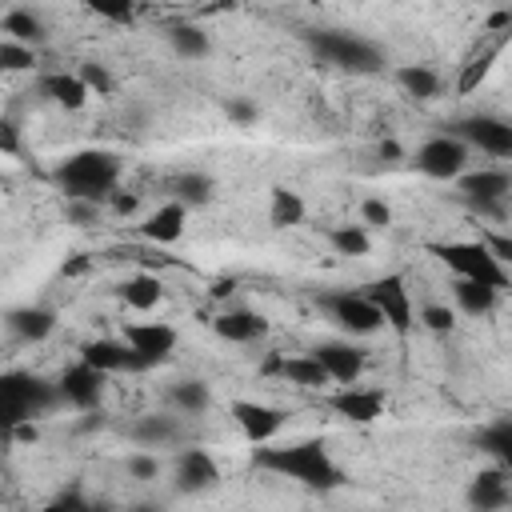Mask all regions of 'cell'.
Here are the masks:
<instances>
[{
	"label": "cell",
	"mask_w": 512,
	"mask_h": 512,
	"mask_svg": "<svg viewBox=\"0 0 512 512\" xmlns=\"http://www.w3.org/2000/svg\"><path fill=\"white\" fill-rule=\"evenodd\" d=\"M252 460H256V468L288 476V480H296L312 492H332V488L344 484V472L328 456L324 440H296V444H284V448H256Z\"/></svg>",
	"instance_id": "1"
},
{
	"label": "cell",
	"mask_w": 512,
	"mask_h": 512,
	"mask_svg": "<svg viewBox=\"0 0 512 512\" xmlns=\"http://www.w3.org/2000/svg\"><path fill=\"white\" fill-rule=\"evenodd\" d=\"M56 188L68 196V200H92L100 204L104 196H116V184H120V156L108 152V148H84V152H72L56 172H52Z\"/></svg>",
	"instance_id": "2"
},
{
	"label": "cell",
	"mask_w": 512,
	"mask_h": 512,
	"mask_svg": "<svg viewBox=\"0 0 512 512\" xmlns=\"http://www.w3.org/2000/svg\"><path fill=\"white\" fill-rule=\"evenodd\" d=\"M56 404H64L60 384H48L32 372H4L0 376V416H4L8 432L20 424H32L36 416L52 412Z\"/></svg>",
	"instance_id": "3"
},
{
	"label": "cell",
	"mask_w": 512,
	"mask_h": 512,
	"mask_svg": "<svg viewBox=\"0 0 512 512\" xmlns=\"http://www.w3.org/2000/svg\"><path fill=\"white\" fill-rule=\"evenodd\" d=\"M312 56L328 68H340V72H356V76H372L384 68V52L356 36V32H344V28H320V32H308L304 36Z\"/></svg>",
	"instance_id": "4"
},
{
	"label": "cell",
	"mask_w": 512,
	"mask_h": 512,
	"mask_svg": "<svg viewBox=\"0 0 512 512\" xmlns=\"http://www.w3.org/2000/svg\"><path fill=\"white\" fill-rule=\"evenodd\" d=\"M428 252L448 268L456 272V280H476V284H488V288H508V268L488 252L484 240H448V244H428Z\"/></svg>",
	"instance_id": "5"
},
{
	"label": "cell",
	"mask_w": 512,
	"mask_h": 512,
	"mask_svg": "<svg viewBox=\"0 0 512 512\" xmlns=\"http://www.w3.org/2000/svg\"><path fill=\"white\" fill-rule=\"evenodd\" d=\"M452 136L464 140L468 148H480V152L496 156V160H512V120L476 112V116L456 120V124H452Z\"/></svg>",
	"instance_id": "6"
},
{
	"label": "cell",
	"mask_w": 512,
	"mask_h": 512,
	"mask_svg": "<svg viewBox=\"0 0 512 512\" xmlns=\"http://www.w3.org/2000/svg\"><path fill=\"white\" fill-rule=\"evenodd\" d=\"M416 168L432 180H460L464 168H468V144L456 140L452 132H440V136H428L420 148H416Z\"/></svg>",
	"instance_id": "7"
},
{
	"label": "cell",
	"mask_w": 512,
	"mask_h": 512,
	"mask_svg": "<svg viewBox=\"0 0 512 512\" xmlns=\"http://www.w3.org/2000/svg\"><path fill=\"white\" fill-rule=\"evenodd\" d=\"M176 328L164 324V320H136V324H124V344L136 352V364L140 372L164 364L172 352H176Z\"/></svg>",
	"instance_id": "8"
},
{
	"label": "cell",
	"mask_w": 512,
	"mask_h": 512,
	"mask_svg": "<svg viewBox=\"0 0 512 512\" xmlns=\"http://www.w3.org/2000/svg\"><path fill=\"white\" fill-rule=\"evenodd\" d=\"M364 296L380 308L384 324L396 332V336H408L412 332V296H408V284L400 272H388L372 284H364Z\"/></svg>",
	"instance_id": "9"
},
{
	"label": "cell",
	"mask_w": 512,
	"mask_h": 512,
	"mask_svg": "<svg viewBox=\"0 0 512 512\" xmlns=\"http://www.w3.org/2000/svg\"><path fill=\"white\" fill-rule=\"evenodd\" d=\"M324 308H328L332 320H336L344 332H352V336H372V332L388 328L384 316H380V308L364 296V288H360V292H352V288L332 292V296H324Z\"/></svg>",
	"instance_id": "10"
},
{
	"label": "cell",
	"mask_w": 512,
	"mask_h": 512,
	"mask_svg": "<svg viewBox=\"0 0 512 512\" xmlns=\"http://www.w3.org/2000/svg\"><path fill=\"white\" fill-rule=\"evenodd\" d=\"M232 420L240 424L244 440L248 444H272L280 436V428L288 424V416L272 404H260V400H236L232 404Z\"/></svg>",
	"instance_id": "11"
},
{
	"label": "cell",
	"mask_w": 512,
	"mask_h": 512,
	"mask_svg": "<svg viewBox=\"0 0 512 512\" xmlns=\"http://www.w3.org/2000/svg\"><path fill=\"white\" fill-rule=\"evenodd\" d=\"M104 380H108V376H104L100 368H92V364L76 360L72 368H64V376H60L56 384H60L64 404H72V408H80V412H92V408H100Z\"/></svg>",
	"instance_id": "12"
},
{
	"label": "cell",
	"mask_w": 512,
	"mask_h": 512,
	"mask_svg": "<svg viewBox=\"0 0 512 512\" xmlns=\"http://www.w3.org/2000/svg\"><path fill=\"white\" fill-rule=\"evenodd\" d=\"M216 484H220V464L208 448H184L176 456V492L196 496V492H208Z\"/></svg>",
	"instance_id": "13"
},
{
	"label": "cell",
	"mask_w": 512,
	"mask_h": 512,
	"mask_svg": "<svg viewBox=\"0 0 512 512\" xmlns=\"http://www.w3.org/2000/svg\"><path fill=\"white\" fill-rule=\"evenodd\" d=\"M312 356L328 368L332 384H340V388H352L364 376V348H356L348 340H324L312 348Z\"/></svg>",
	"instance_id": "14"
},
{
	"label": "cell",
	"mask_w": 512,
	"mask_h": 512,
	"mask_svg": "<svg viewBox=\"0 0 512 512\" xmlns=\"http://www.w3.org/2000/svg\"><path fill=\"white\" fill-rule=\"evenodd\" d=\"M260 372L264 376H280V380H288V384H296V388H328L332 384V376H328V368L308 352V356H268L264 364H260Z\"/></svg>",
	"instance_id": "15"
},
{
	"label": "cell",
	"mask_w": 512,
	"mask_h": 512,
	"mask_svg": "<svg viewBox=\"0 0 512 512\" xmlns=\"http://www.w3.org/2000/svg\"><path fill=\"white\" fill-rule=\"evenodd\" d=\"M328 408L336 412V416H344V420H352V424H376L380 416H384V396L376 392V388H340V392H332L328 396Z\"/></svg>",
	"instance_id": "16"
},
{
	"label": "cell",
	"mask_w": 512,
	"mask_h": 512,
	"mask_svg": "<svg viewBox=\"0 0 512 512\" xmlns=\"http://www.w3.org/2000/svg\"><path fill=\"white\" fill-rule=\"evenodd\" d=\"M508 192H512V176L500 168H480V172L460 176V200L464 204H504Z\"/></svg>",
	"instance_id": "17"
},
{
	"label": "cell",
	"mask_w": 512,
	"mask_h": 512,
	"mask_svg": "<svg viewBox=\"0 0 512 512\" xmlns=\"http://www.w3.org/2000/svg\"><path fill=\"white\" fill-rule=\"evenodd\" d=\"M80 360L92 364V368H100L104 376H108V372H140L136 352H132L124 340H104V336H96V340L80 344Z\"/></svg>",
	"instance_id": "18"
},
{
	"label": "cell",
	"mask_w": 512,
	"mask_h": 512,
	"mask_svg": "<svg viewBox=\"0 0 512 512\" xmlns=\"http://www.w3.org/2000/svg\"><path fill=\"white\" fill-rule=\"evenodd\" d=\"M508 504V472L504 468H484L468 484V508L472 512H500Z\"/></svg>",
	"instance_id": "19"
},
{
	"label": "cell",
	"mask_w": 512,
	"mask_h": 512,
	"mask_svg": "<svg viewBox=\"0 0 512 512\" xmlns=\"http://www.w3.org/2000/svg\"><path fill=\"white\" fill-rule=\"evenodd\" d=\"M212 328H216L220 340L252 344V340H260V336L268 332V320H264L260 312H252V308H228V312H220V316L212 320Z\"/></svg>",
	"instance_id": "20"
},
{
	"label": "cell",
	"mask_w": 512,
	"mask_h": 512,
	"mask_svg": "<svg viewBox=\"0 0 512 512\" xmlns=\"http://www.w3.org/2000/svg\"><path fill=\"white\" fill-rule=\"evenodd\" d=\"M8 332L16 340H28V344H40L56 332V312L52 308H40V304H24V308H12L8 312Z\"/></svg>",
	"instance_id": "21"
},
{
	"label": "cell",
	"mask_w": 512,
	"mask_h": 512,
	"mask_svg": "<svg viewBox=\"0 0 512 512\" xmlns=\"http://www.w3.org/2000/svg\"><path fill=\"white\" fill-rule=\"evenodd\" d=\"M184 224H188V208H184L180 200H168V204H160V208L140 224V232H144V240H152V244H176V240L184 236Z\"/></svg>",
	"instance_id": "22"
},
{
	"label": "cell",
	"mask_w": 512,
	"mask_h": 512,
	"mask_svg": "<svg viewBox=\"0 0 512 512\" xmlns=\"http://www.w3.org/2000/svg\"><path fill=\"white\" fill-rule=\"evenodd\" d=\"M40 92L52 100V104H60V108H68V112H80L84 104H88V84L80 80V72H48V76H40Z\"/></svg>",
	"instance_id": "23"
},
{
	"label": "cell",
	"mask_w": 512,
	"mask_h": 512,
	"mask_svg": "<svg viewBox=\"0 0 512 512\" xmlns=\"http://www.w3.org/2000/svg\"><path fill=\"white\" fill-rule=\"evenodd\" d=\"M0 32H4V40H16V44H24V48H36V44L48 40L44 20H40L32 8H8L4 20H0Z\"/></svg>",
	"instance_id": "24"
},
{
	"label": "cell",
	"mask_w": 512,
	"mask_h": 512,
	"mask_svg": "<svg viewBox=\"0 0 512 512\" xmlns=\"http://www.w3.org/2000/svg\"><path fill=\"white\" fill-rule=\"evenodd\" d=\"M116 296H120L128 308H136V312H152V308L160 304L164 288H160V280H156L152 272H136V276H128V280L116 288Z\"/></svg>",
	"instance_id": "25"
},
{
	"label": "cell",
	"mask_w": 512,
	"mask_h": 512,
	"mask_svg": "<svg viewBox=\"0 0 512 512\" xmlns=\"http://www.w3.org/2000/svg\"><path fill=\"white\" fill-rule=\"evenodd\" d=\"M176 436H180L176 416H160V412H152V416H140V420L132 424V440L144 444V448H164V444H172Z\"/></svg>",
	"instance_id": "26"
},
{
	"label": "cell",
	"mask_w": 512,
	"mask_h": 512,
	"mask_svg": "<svg viewBox=\"0 0 512 512\" xmlns=\"http://www.w3.org/2000/svg\"><path fill=\"white\" fill-rule=\"evenodd\" d=\"M452 296H456L460 312H468V316H488V312L496 308V300H500L496 288L476 284V280H456V284H452Z\"/></svg>",
	"instance_id": "27"
},
{
	"label": "cell",
	"mask_w": 512,
	"mask_h": 512,
	"mask_svg": "<svg viewBox=\"0 0 512 512\" xmlns=\"http://www.w3.org/2000/svg\"><path fill=\"white\" fill-rule=\"evenodd\" d=\"M168 44H172V52L184 56V60H200V56L212 52V40H208V32H204L200 24H172V28H168Z\"/></svg>",
	"instance_id": "28"
},
{
	"label": "cell",
	"mask_w": 512,
	"mask_h": 512,
	"mask_svg": "<svg viewBox=\"0 0 512 512\" xmlns=\"http://www.w3.org/2000/svg\"><path fill=\"white\" fill-rule=\"evenodd\" d=\"M396 80H400V88H404L408 96H416V100L440 96V72L428 68V64H404V68H396Z\"/></svg>",
	"instance_id": "29"
},
{
	"label": "cell",
	"mask_w": 512,
	"mask_h": 512,
	"mask_svg": "<svg viewBox=\"0 0 512 512\" xmlns=\"http://www.w3.org/2000/svg\"><path fill=\"white\" fill-rule=\"evenodd\" d=\"M304 196L292 188H272V204H268V224L272 228H296L304 220Z\"/></svg>",
	"instance_id": "30"
},
{
	"label": "cell",
	"mask_w": 512,
	"mask_h": 512,
	"mask_svg": "<svg viewBox=\"0 0 512 512\" xmlns=\"http://www.w3.org/2000/svg\"><path fill=\"white\" fill-rule=\"evenodd\" d=\"M212 192H216V184H212V176H204V172H184V176L172 184V200H180L184 208H204V204L212 200Z\"/></svg>",
	"instance_id": "31"
},
{
	"label": "cell",
	"mask_w": 512,
	"mask_h": 512,
	"mask_svg": "<svg viewBox=\"0 0 512 512\" xmlns=\"http://www.w3.org/2000/svg\"><path fill=\"white\" fill-rule=\"evenodd\" d=\"M168 400H172L180 412L200 416V412H208L212 392H208V384H204V380H176V384H172V392H168Z\"/></svg>",
	"instance_id": "32"
},
{
	"label": "cell",
	"mask_w": 512,
	"mask_h": 512,
	"mask_svg": "<svg viewBox=\"0 0 512 512\" xmlns=\"http://www.w3.org/2000/svg\"><path fill=\"white\" fill-rule=\"evenodd\" d=\"M328 240L340 256H368V248H372V236H368L364 224H340V228L328 232Z\"/></svg>",
	"instance_id": "33"
},
{
	"label": "cell",
	"mask_w": 512,
	"mask_h": 512,
	"mask_svg": "<svg viewBox=\"0 0 512 512\" xmlns=\"http://www.w3.org/2000/svg\"><path fill=\"white\" fill-rule=\"evenodd\" d=\"M496 52H500V40H496V44H488L484 52H476V56H472V60L460 68V80H456V88H460L464 96L480 88V80L488 76V68H492V60H496Z\"/></svg>",
	"instance_id": "34"
},
{
	"label": "cell",
	"mask_w": 512,
	"mask_h": 512,
	"mask_svg": "<svg viewBox=\"0 0 512 512\" xmlns=\"http://www.w3.org/2000/svg\"><path fill=\"white\" fill-rule=\"evenodd\" d=\"M476 444L488 452V456H496V460H504L508 452H512V416H504V420H496V424H488L480 436H476Z\"/></svg>",
	"instance_id": "35"
},
{
	"label": "cell",
	"mask_w": 512,
	"mask_h": 512,
	"mask_svg": "<svg viewBox=\"0 0 512 512\" xmlns=\"http://www.w3.org/2000/svg\"><path fill=\"white\" fill-rule=\"evenodd\" d=\"M0 68L4 72H28V68H36V48H24L16 40H0Z\"/></svg>",
	"instance_id": "36"
},
{
	"label": "cell",
	"mask_w": 512,
	"mask_h": 512,
	"mask_svg": "<svg viewBox=\"0 0 512 512\" xmlns=\"http://www.w3.org/2000/svg\"><path fill=\"white\" fill-rule=\"evenodd\" d=\"M80 80H84L88 92H96V96H112V88H116L112 72H108L100 60H84V64H80Z\"/></svg>",
	"instance_id": "37"
},
{
	"label": "cell",
	"mask_w": 512,
	"mask_h": 512,
	"mask_svg": "<svg viewBox=\"0 0 512 512\" xmlns=\"http://www.w3.org/2000/svg\"><path fill=\"white\" fill-rule=\"evenodd\" d=\"M420 324H424L428 332L444 336V332L456 328V312H452L448 304H424V308H420Z\"/></svg>",
	"instance_id": "38"
},
{
	"label": "cell",
	"mask_w": 512,
	"mask_h": 512,
	"mask_svg": "<svg viewBox=\"0 0 512 512\" xmlns=\"http://www.w3.org/2000/svg\"><path fill=\"white\" fill-rule=\"evenodd\" d=\"M92 508H96V504H92L80 488H64V492H60V496H52L40 512H92Z\"/></svg>",
	"instance_id": "39"
},
{
	"label": "cell",
	"mask_w": 512,
	"mask_h": 512,
	"mask_svg": "<svg viewBox=\"0 0 512 512\" xmlns=\"http://www.w3.org/2000/svg\"><path fill=\"white\" fill-rule=\"evenodd\" d=\"M88 8H92L100 20H112V24H132V20H136V8H132L128 0H120V4H112V0H92Z\"/></svg>",
	"instance_id": "40"
},
{
	"label": "cell",
	"mask_w": 512,
	"mask_h": 512,
	"mask_svg": "<svg viewBox=\"0 0 512 512\" xmlns=\"http://www.w3.org/2000/svg\"><path fill=\"white\" fill-rule=\"evenodd\" d=\"M360 220H364L368 228H388V224H392V208H388L380 196H368V200H360Z\"/></svg>",
	"instance_id": "41"
},
{
	"label": "cell",
	"mask_w": 512,
	"mask_h": 512,
	"mask_svg": "<svg viewBox=\"0 0 512 512\" xmlns=\"http://www.w3.org/2000/svg\"><path fill=\"white\" fill-rule=\"evenodd\" d=\"M128 476L132 480H156L160 476V460L148 456V452H132L128 456Z\"/></svg>",
	"instance_id": "42"
},
{
	"label": "cell",
	"mask_w": 512,
	"mask_h": 512,
	"mask_svg": "<svg viewBox=\"0 0 512 512\" xmlns=\"http://www.w3.org/2000/svg\"><path fill=\"white\" fill-rule=\"evenodd\" d=\"M96 220H100V204H92V200H68V224L88 228Z\"/></svg>",
	"instance_id": "43"
},
{
	"label": "cell",
	"mask_w": 512,
	"mask_h": 512,
	"mask_svg": "<svg viewBox=\"0 0 512 512\" xmlns=\"http://www.w3.org/2000/svg\"><path fill=\"white\" fill-rule=\"evenodd\" d=\"M480 240L488 244V252H492L504 268H512V236H508V232H480Z\"/></svg>",
	"instance_id": "44"
},
{
	"label": "cell",
	"mask_w": 512,
	"mask_h": 512,
	"mask_svg": "<svg viewBox=\"0 0 512 512\" xmlns=\"http://www.w3.org/2000/svg\"><path fill=\"white\" fill-rule=\"evenodd\" d=\"M224 112H228V120L232 124H256V104L252 100H244V96H232V100H224Z\"/></svg>",
	"instance_id": "45"
},
{
	"label": "cell",
	"mask_w": 512,
	"mask_h": 512,
	"mask_svg": "<svg viewBox=\"0 0 512 512\" xmlns=\"http://www.w3.org/2000/svg\"><path fill=\"white\" fill-rule=\"evenodd\" d=\"M0 152H4V156H16V152H20V136H16V124H12V120L0 124Z\"/></svg>",
	"instance_id": "46"
},
{
	"label": "cell",
	"mask_w": 512,
	"mask_h": 512,
	"mask_svg": "<svg viewBox=\"0 0 512 512\" xmlns=\"http://www.w3.org/2000/svg\"><path fill=\"white\" fill-rule=\"evenodd\" d=\"M112 208H116L120 216H128V212L136 208V196H124V192H116V196H112Z\"/></svg>",
	"instance_id": "47"
},
{
	"label": "cell",
	"mask_w": 512,
	"mask_h": 512,
	"mask_svg": "<svg viewBox=\"0 0 512 512\" xmlns=\"http://www.w3.org/2000/svg\"><path fill=\"white\" fill-rule=\"evenodd\" d=\"M40 432H36V424H20V428H12V440H20V444H32Z\"/></svg>",
	"instance_id": "48"
},
{
	"label": "cell",
	"mask_w": 512,
	"mask_h": 512,
	"mask_svg": "<svg viewBox=\"0 0 512 512\" xmlns=\"http://www.w3.org/2000/svg\"><path fill=\"white\" fill-rule=\"evenodd\" d=\"M380 156L384 160H400V144L396 140H380Z\"/></svg>",
	"instance_id": "49"
},
{
	"label": "cell",
	"mask_w": 512,
	"mask_h": 512,
	"mask_svg": "<svg viewBox=\"0 0 512 512\" xmlns=\"http://www.w3.org/2000/svg\"><path fill=\"white\" fill-rule=\"evenodd\" d=\"M84 264H88V260H84V256H76L72 264H64V276H76V272H84Z\"/></svg>",
	"instance_id": "50"
},
{
	"label": "cell",
	"mask_w": 512,
	"mask_h": 512,
	"mask_svg": "<svg viewBox=\"0 0 512 512\" xmlns=\"http://www.w3.org/2000/svg\"><path fill=\"white\" fill-rule=\"evenodd\" d=\"M128 512H164V504H136V508H128Z\"/></svg>",
	"instance_id": "51"
},
{
	"label": "cell",
	"mask_w": 512,
	"mask_h": 512,
	"mask_svg": "<svg viewBox=\"0 0 512 512\" xmlns=\"http://www.w3.org/2000/svg\"><path fill=\"white\" fill-rule=\"evenodd\" d=\"M500 468H504V472H508V480H512V452H508V456L500 460Z\"/></svg>",
	"instance_id": "52"
},
{
	"label": "cell",
	"mask_w": 512,
	"mask_h": 512,
	"mask_svg": "<svg viewBox=\"0 0 512 512\" xmlns=\"http://www.w3.org/2000/svg\"><path fill=\"white\" fill-rule=\"evenodd\" d=\"M92 512H112V508H108V504H96V508H92Z\"/></svg>",
	"instance_id": "53"
},
{
	"label": "cell",
	"mask_w": 512,
	"mask_h": 512,
	"mask_svg": "<svg viewBox=\"0 0 512 512\" xmlns=\"http://www.w3.org/2000/svg\"><path fill=\"white\" fill-rule=\"evenodd\" d=\"M508 16H512V12H508Z\"/></svg>",
	"instance_id": "54"
}]
</instances>
